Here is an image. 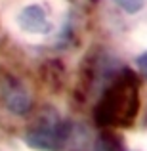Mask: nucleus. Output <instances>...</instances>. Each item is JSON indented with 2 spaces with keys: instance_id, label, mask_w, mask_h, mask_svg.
I'll return each instance as SVG.
<instances>
[{
  "instance_id": "f257e3e1",
  "label": "nucleus",
  "mask_w": 147,
  "mask_h": 151,
  "mask_svg": "<svg viewBox=\"0 0 147 151\" xmlns=\"http://www.w3.org/2000/svg\"><path fill=\"white\" fill-rule=\"evenodd\" d=\"M140 109V84L130 69L122 71L105 88L101 100L94 109V119L99 126H128L134 122Z\"/></svg>"
},
{
  "instance_id": "423d86ee",
  "label": "nucleus",
  "mask_w": 147,
  "mask_h": 151,
  "mask_svg": "<svg viewBox=\"0 0 147 151\" xmlns=\"http://www.w3.org/2000/svg\"><path fill=\"white\" fill-rule=\"evenodd\" d=\"M115 2H117L124 12H128V14H136V12H140L141 8H143L145 0H115Z\"/></svg>"
},
{
  "instance_id": "0eeeda50",
  "label": "nucleus",
  "mask_w": 147,
  "mask_h": 151,
  "mask_svg": "<svg viewBox=\"0 0 147 151\" xmlns=\"http://www.w3.org/2000/svg\"><path fill=\"white\" fill-rule=\"evenodd\" d=\"M136 65H138V69H140V73L143 75V77H147V52H143V54L136 59Z\"/></svg>"
},
{
  "instance_id": "f03ea898",
  "label": "nucleus",
  "mask_w": 147,
  "mask_h": 151,
  "mask_svg": "<svg viewBox=\"0 0 147 151\" xmlns=\"http://www.w3.org/2000/svg\"><path fill=\"white\" fill-rule=\"evenodd\" d=\"M73 122L63 119L55 109H44L29 126L25 142L38 151H61L69 144Z\"/></svg>"
},
{
  "instance_id": "7ed1b4c3",
  "label": "nucleus",
  "mask_w": 147,
  "mask_h": 151,
  "mask_svg": "<svg viewBox=\"0 0 147 151\" xmlns=\"http://www.w3.org/2000/svg\"><path fill=\"white\" fill-rule=\"evenodd\" d=\"M4 105L14 115H27L31 109V94L25 90V86L14 77H6L0 84Z\"/></svg>"
},
{
  "instance_id": "39448f33",
  "label": "nucleus",
  "mask_w": 147,
  "mask_h": 151,
  "mask_svg": "<svg viewBox=\"0 0 147 151\" xmlns=\"http://www.w3.org/2000/svg\"><path fill=\"white\" fill-rule=\"evenodd\" d=\"M92 151H126V149L122 147L118 138H115L113 134H101L98 138V142L94 144Z\"/></svg>"
},
{
  "instance_id": "20e7f679",
  "label": "nucleus",
  "mask_w": 147,
  "mask_h": 151,
  "mask_svg": "<svg viewBox=\"0 0 147 151\" xmlns=\"http://www.w3.org/2000/svg\"><path fill=\"white\" fill-rule=\"evenodd\" d=\"M17 25H19V29H23L25 33H31V35H46L54 27L46 10L42 6H38V4L25 6L19 12Z\"/></svg>"
}]
</instances>
